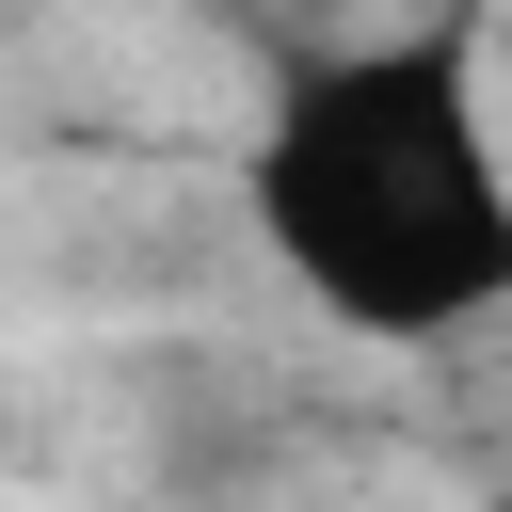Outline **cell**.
I'll use <instances>...</instances> for the list:
<instances>
[{
	"label": "cell",
	"mask_w": 512,
	"mask_h": 512,
	"mask_svg": "<svg viewBox=\"0 0 512 512\" xmlns=\"http://www.w3.org/2000/svg\"><path fill=\"white\" fill-rule=\"evenodd\" d=\"M256 256L368 352H448L512 304V128L480 16H384L304 48L240 144Z\"/></svg>",
	"instance_id": "obj_1"
},
{
	"label": "cell",
	"mask_w": 512,
	"mask_h": 512,
	"mask_svg": "<svg viewBox=\"0 0 512 512\" xmlns=\"http://www.w3.org/2000/svg\"><path fill=\"white\" fill-rule=\"evenodd\" d=\"M432 16H480V0H432Z\"/></svg>",
	"instance_id": "obj_2"
},
{
	"label": "cell",
	"mask_w": 512,
	"mask_h": 512,
	"mask_svg": "<svg viewBox=\"0 0 512 512\" xmlns=\"http://www.w3.org/2000/svg\"><path fill=\"white\" fill-rule=\"evenodd\" d=\"M496 512H512V480H496Z\"/></svg>",
	"instance_id": "obj_3"
}]
</instances>
